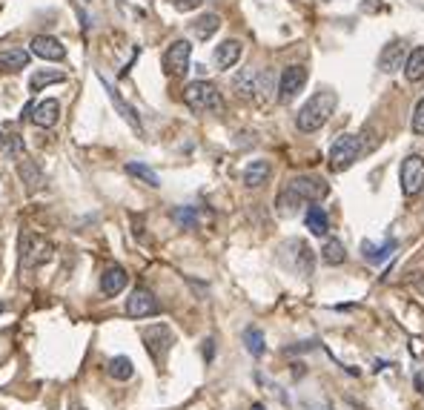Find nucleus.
<instances>
[{
	"label": "nucleus",
	"instance_id": "f257e3e1",
	"mask_svg": "<svg viewBox=\"0 0 424 410\" xmlns=\"http://www.w3.org/2000/svg\"><path fill=\"white\" fill-rule=\"evenodd\" d=\"M329 196V184L318 175H295L278 196V212L281 215H295L298 207L318 204Z\"/></svg>",
	"mask_w": 424,
	"mask_h": 410
},
{
	"label": "nucleus",
	"instance_id": "f03ea898",
	"mask_svg": "<svg viewBox=\"0 0 424 410\" xmlns=\"http://www.w3.org/2000/svg\"><path fill=\"white\" fill-rule=\"evenodd\" d=\"M336 107H339V95H336L333 89H321V92H316L313 98L298 109V115H295V127H298V132H318V129L327 124V120L333 118Z\"/></svg>",
	"mask_w": 424,
	"mask_h": 410
},
{
	"label": "nucleus",
	"instance_id": "7ed1b4c3",
	"mask_svg": "<svg viewBox=\"0 0 424 410\" xmlns=\"http://www.w3.org/2000/svg\"><path fill=\"white\" fill-rule=\"evenodd\" d=\"M184 104L190 107L193 112H206V115L224 109V98H221L218 86L212 84V81H193V84H186L184 86Z\"/></svg>",
	"mask_w": 424,
	"mask_h": 410
},
{
	"label": "nucleus",
	"instance_id": "20e7f679",
	"mask_svg": "<svg viewBox=\"0 0 424 410\" xmlns=\"http://www.w3.org/2000/svg\"><path fill=\"white\" fill-rule=\"evenodd\" d=\"M364 155V141H361V135H341L333 147H329V155H327V166L333 173H344V170H350L352 164H356L359 158Z\"/></svg>",
	"mask_w": 424,
	"mask_h": 410
},
{
	"label": "nucleus",
	"instance_id": "39448f33",
	"mask_svg": "<svg viewBox=\"0 0 424 410\" xmlns=\"http://www.w3.org/2000/svg\"><path fill=\"white\" fill-rule=\"evenodd\" d=\"M52 255H55L52 241H46L43 235H35V232L20 235V267L23 270H38L46 261H52Z\"/></svg>",
	"mask_w": 424,
	"mask_h": 410
},
{
	"label": "nucleus",
	"instance_id": "423d86ee",
	"mask_svg": "<svg viewBox=\"0 0 424 410\" xmlns=\"http://www.w3.org/2000/svg\"><path fill=\"white\" fill-rule=\"evenodd\" d=\"M144 347H147V353L152 356V361L161 368L163 361H167V356H170V350H172V345H175V333H172V327L170 324H149V327H144Z\"/></svg>",
	"mask_w": 424,
	"mask_h": 410
},
{
	"label": "nucleus",
	"instance_id": "0eeeda50",
	"mask_svg": "<svg viewBox=\"0 0 424 410\" xmlns=\"http://www.w3.org/2000/svg\"><path fill=\"white\" fill-rule=\"evenodd\" d=\"M281 261H284L287 267H290L295 276H301V278L313 276V250L304 244L301 238H290L287 244L281 247Z\"/></svg>",
	"mask_w": 424,
	"mask_h": 410
},
{
	"label": "nucleus",
	"instance_id": "6e6552de",
	"mask_svg": "<svg viewBox=\"0 0 424 410\" xmlns=\"http://www.w3.org/2000/svg\"><path fill=\"white\" fill-rule=\"evenodd\" d=\"M307 86V66L293 63L278 75V101L281 104H293L298 95Z\"/></svg>",
	"mask_w": 424,
	"mask_h": 410
},
{
	"label": "nucleus",
	"instance_id": "1a4fd4ad",
	"mask_svg": "<svg viewBox=\"0 0 424 410\" xmlns=\"http://www.w3.org/2000/svg\"><path fill=\"white\" fill-rule=\"evenodd\" d=\"M398 181H402V192L407 198H416L424 189V155L413 152L402 161V170H398Z\"/></svg>",
	"mask_w": 424,
	"mask_h": 410
},
{
	"label": "nucleus",
	"instance_id": "9d476101",
	"mask_svg": "<svg viewBox=\"0 0 424 410\" xmlns=\"http://www.w3.org/2000/svg\"><path fill=\"white\" fill-rule=\"evenodd\" d=\"M190 58H193V43L190 40H172L167 46V52H163V72H167L170 78H181L186 75V69H190Z\"/></svg>",
	"mask_w": 424,
	"mask_h": 410
},
{
	"label": "nucleus",
	"instance_id": "9b49d317",
	"mask_svg": "<svg viewBox=\"0 0 424 410\" xmlns=\"http://www.w3.org/2000/svg\"><path fill=\"white\" fill-rule=\"evenodd\" d=\"M158 313H161V304H158L152 290H147V287H135V290L129 293V299H127V316L129 319H149V316H158Z\"/></svg>",
	"mask_w": 424,
	"mask_h": 410
},
{
	"label": "nucleus",
	"instance_id": "f8f14e48",
	"mask_svg": "<svg viewBox=\"0 0 424 410\" xmlns=\"http://www.w3.org/2000/svg\"><path fill=\"white\" fill-rule=\"evenodd\" d=\"M407 43L405 40H390L384 49L379 52V69L384 72V75H393V72H398V69H405V63H407Z\"/></svg>",
	"mask_w": 424,
	"mask_h": 410
},
{
	"label": "nucleus",
	"instance_id": "ddd939ff",
	"mask_svg": "<svg viewBox=\"0 0 424 410\" xmlns=\"http://www.w3.org/2000/svg\"><path fill=\"white\" fill-rule=\"evenodd\" d=\"M29 46H32V55H38L43 61H63L66 58V46L52 35H35Z\"/></svg>",
	"mask_w": 424,
	"mask_h": 410
},
{
	"label": "nucleus",
	"instance_id": "4468645a",
	"mask_svg": "<svg viewBox=\"0 0 424 410\" xmlns=\"http://www.w3.org/2000/svg\"><path fill=\"white\" fill-rule=\"evenodd\" d=\"M127 284H129V273L121 267V264H109V267L104 270V276H101V293L112 299L117 293H124Z\"/></svg>",
	"mask_w": 424,
	"mask_h": 410
},
{
	"label": "nucleus",
	"instance_id": "2eb2a0df",
	"mask_svg": "<svg viewBox=\"0 0 424 410\" xmlns=\"http://www.w3.org/2000/svg\"><path fill=\"white\" fill-rule=\"evenodd\" d=\"M29 118H32L35 127H40V129H52V127L58 124V118H60V101H55V98L40 101L38 107H32Z\"/></svg>",
	"mask_w": 424,
	"mask_h": 410
},
{
	"label": "nucleus",
	"instance_id": "dca6fc26",
	"mask_svg": "<svg viewBox=\"0 0 424 410\" xmlns=\"http://www.w3.org/2000/svg\"><path fill=\"white\" fill-rule=\"evenodd\" d=\"M241 52H244L241 40L229 38V40H224V43H218V46H215V55H212V61H215V66H218V69H232L235 63L241 61Z\"/></svg>",
	"mask_w": 424,
	"mask_h": 410
},
{
	"label": "nucleus",
	"instance_id": "f3484780",
	"mask_svg": "<svg viewBox=\"0 0 424 410\" xmlns=\"http://www.w3.org/2000/svg\"><path fill=\"white\" fill-rule=\"evenodd\" d=\"M272 175V164L267 158H258V161H250L244 166V187L250 189H258V187H264Z\"/></svg>",
	"mask_w": 424,
	"mask_h": 410
},
{
	"label": "nucleus",
	"instance_id": "a211bd4d",
	"mask_svg": "<svg viewBox=\"0 0 424 410\" xmlns=\"http://www.w3.org/2000/svg\"><path fill=\"white\" fill-rule=\"evenodd\" d=\"M17 175H20L23 184H26V192H38V189L46 187V178H43V173H40V166H38L32 158H26V155L17 161Z\"/></svg>",
	"mask_w": 424,
	"mask_h": 410
},
{
	"label": "nucleus",
	"instance_id": "6ab92c4d",
	"mask_svg": "<svg viewBox=\"0 0 424 410\" xmlns=\"http://www.w3.org/2000/svg\"><path fill=\"white\" fill-rule=\"evenodd\" d=\"M29 58H32L29 49H23V46H12V49L0 52V69L3 72H20V69L29 66Z\"/></svg>",
	"mask_w": 424,
	"mask_h": 410
},
{
	"label": "nucleus",
	"instance_id": "aec40b11",
	"mask_svg": "<svg viewBox=\"0 0 424 410\" xmlns=\"http://www.w3.org/2000/svg\"><path fill=\"white\" fill-rule=\"evenodd\" d=\"M101 84L106 86V92H109V101L115 104V109H117V112H121V118L127 120V124H129V127H132L135 132H140V129H144V127H140V118H138V112H135V107H129V104H127V101L121 98V95H117V89H112V86H109V84H106L104 78H101Z\"/></svg>",
	"mask_w": 424,
	"mask_h": 410
},
{
	"label": "nucleus",
	"instance_id": "412c9836",
	"mask_svg": "<svg viewBox=\"0 0 424 410\" xmlns=\"http://www.w3.org/2000/svg\"><path fill=\"white\" fill-rule=\"evenodd\" d=\"M218 29H221V17H218L215 12H206V15H201V17H195V20L190 23V32H193L198 40H209Z\"/></svg>",
	"mask_w": 424,
	"mask_h": 410
},
{
	"label": "nucleus",
	"instance_id": "4be33fe9",
	"mask_svg": "<svg viewBox=\"0 0 424 410\" xmlns=\"http://www.w3.org/2000/svg\"><path fill=\"white\" fill-rule=\"evenodd\" d=\"M232 86L238 92V98H255L258 92V69H241L238 75L232 78Z\"/></svg>",
	"mask_w": 424,
	"mask_h": 410
},
{
	"label": "nucleus",
	"instance_id": "5701e85b",
	"mask_svg": "<svg viewBox=\"0 0 424 410\" xmlns=\"http://www.w3.org/2000/svg\"><path fill=\"white\" fill-rule=\"evenodd\" d=\"M321 261L327 264V267H339V264L347 261V247L339 238H327L324 247H321Z\"/></svg>",
	"mask_w": 424,
	"mask_h": 410
},
{
	"label": "nucleus",
	"instance_id": "b1692460",
	"mask_svg": "<svg viewBox=\"0 0 424 410\" xmlns=\"http://www.w3.org/2000/svg\"><path fill=\"white\" fill-rule=\"evenodd\" d=\"M405 78L410 84H424V46L413 49L407 55V63H405Z\"/></svg>",
	"mask_w": 424,
	"mask_h": 410
},
{
	"label": "nucleus",
	"instance_id": "393cba45",
	"mask_svg": "<svg viewBox=\"0 0 424 410\" xmlns=\"http://www.w3.org/2000/svg\"><path fill=\"white\" fill-rule=\"evenodd\" d=\"M304 224H307V230H310L313 235H327V230H329L327 212H324L321 207H316V204L307 207V215H304Z\"/></svg>",
	"mask_w": 424,
	"mask_h": 410
},
{
	"label": "nucleus",
	"instance_id": "a878e982",
	"mask_svg": "<svg viewBox=\"0 0 424 410\" xmlns=\"http://www.w3.org/2000/svg\"><path fill=\"white\" fill-rule=\"evenodd\" d=\"M109 376L117 379V381H129V379L135 376L132 358H127V356H115V358L109 361Z\"/></svg>",
	"mask_w": 424,
	"mask_h": 410
},
{
	"label": "nucleus",
	"instance_id": "bb28decb",
	"mask_svg": "<svg viewBox=\"0 0 424 410\" xmlns=\"http://www.w3.org/2000/svg\"><path fill=\"white\" fill-rule=\"evenodd\" d=\"M66 81V75H63V72H52V69H40V72H35V75H32V81H29V89L32 92H40L43 86H52V84H63Z\"/></svg>",
	"mask_w": 424,
	"mask_h": 410
},
{
	"label": "nucleus",
	"instance_id": "cd10ccee",
	"mask_svg": "<svg viewBox=\"0 0 424 410\" xmlns=\"http://www.w3.org/2000/svg\"><path fill=\"white\" fill-rule=\"evenodd\" d=\"M361 250H364V258H367L370 264H382V261H387L390 253L396 250V241H387V244H382V247H373L370 241H364Z\"/></svg>",
	"mask_w": 424,
	"mask_h": 410
},
{
	"label": "nucleus",
	"instance_id": "c85d7f7f",
	"mask_svg": "<svg viewBox=\"0 0 424 410\" xmlns=\"http://www.w3.org/2000/svg\"><path fill=\"white\" fill-rule=\"evenodd\" d=\"M275 81V75L270 69H264V72H258V92H255V101H270L272 98V92H278V86L272 84Z\"/></svg>",
	"mask_w": 424,
	"mask_h": 410
},
{
	"label": "nucleus",
	"instance_id": "c756f323",
	"mask_svg": "<svg viewBox=\"0 0 424 410\" xmlns=\"http://www.w3.org/2000/svg\"><path fill=\"white\" fill-rule=\"evenodd\" d=\"M244 345H247V350H250V356H264V350H267V345H264V333L258 330V327H247L244 330Z\"/></svg>",
	"mask_w": 424,
	"mask_h": 410
},
{
	"label": "nucleus",
	"instance_id": "7c9ffc66",
	"mask_svg": "<svg viewBox=\"0 0 424 410\" xmlns=\"http://www.w3.org/2000/svg\"><path fill=\"white\" fill-rule=\"evenodd\" d=\"M127 173H129V175H135V178H140V181L149 184V187H161L158 173H155V170H149L147 164H135V161H129V164H127Z\"/></svg>",
	"mask_w": 424,
	"mask_h": 410
},
{
	"label": "nucleus",
	"instance_id": "2f4dec72",
	"mask_svg": "<svg viewBox=\"0 0 424 410\" xmlns=\"http://www.w3.org/2000/svg\"><path fill=\"white\" fill-rule=\"evenodd\" d=\"M3 152H6V158H12V161H20L23 158V138L20 135H9L6 141H3Z\"/></svg>",
	"mask_w": 424,
	"mask_h": 410
},
{
	"label": "nucleus",
	"instance_id": "473e14b6",
	"mask_svg": "<svg viewBox=\"0 0 424 410\" xmlns=\"http://www.w3.org/2000/svg\"><path fill=\"white\" fill-rule=\"evenodd\" d=\"M410 127H413L416 135H424V98H418L416 107H413V120H410Z\"/></svg>",
	"mask_w": 424,
	"mask_h": 410
},
{
	"label": "nucleus",
	"instance_id": "72a5a7b5",
	"mask_svg": "<svg viewBox=\"0 0 424 410\" xmlns=\"http://www.w3.org/2000/svg\"><path fill=\"white\" fill-rule=\"evenodd\" d=\"M175 221H178V224H184V227H195V210H193V207L175 210Z\"/></svg>",
	"mask_w": 424,
	"mask_h": 410
},
{
	"label": "nucleus",
	"instance_id": "f704fd0d",
	"mask_svg": "<svg viewBox=\"0 0 424 410\" xmlns=\"http://www.w3.org/2000/svg\"><path fill=\"white\" fill-rule=\"evenodd\" d=\"M204 3V0H172V6L178 9V12H193V9H198Z\"/></svg>",
	"mask_w": 424,
	"mask_h": 410
},
{
	"label": "nucleus",
	"instance_id": "c9c22d12",
	"mask_svg": "<svg viewBox=\"0 0 424 410\" xmlns=\"http://www.w3.org/2000/svg\"><path fill=\"white\" fill-rule=\"evenodd\" d=\"M250 410H267V407H264V404H261V402H255V404H252V407H250Z\"/></svg>",
	"mask_w": 424,
	"mask_h": 410
},
{
	"label": "nucleus",
	"instance_id": "e433bc0d",
	"mask_svg": "<svg viewBox=\"0 0 424 410\" xmlns=\"http://www.w3.org/2000/svg\"><path fill=\"white\" fill-rule=\"evenodd\" d=\"M72 410H86V407H81V404H72Z\"/></svg>",
	"mask_w": 424,
	"mask_h": 410
},
{
	"label": "nucleus",
	"instance_id": "4c0bfd02",
	"mask_svg": "<svg viewBox=\"0 0 424 410\" xmlns=\"http://www.w3.org/2000/svg\"><path fill=\"white\" fill-rule=\"evenodd\" d=\"M3 310H6V304H3V301H0V313H3Z\"/></svg>",
	"mask_w": 424,
	"mask_h": 410
},
{
	"label": "nucleus",
	"instance_id": "58836bf2",
	"mask_svg": "<svg viewBox=\"0 0 424 410\" xmlns=\"http://www.w3.org/2000/svg\"><path fill=\"white\" fill-rule=\"evenodd\" d=\"M3 141H6V138H3V132H0V143H3Z\"/></svg>",
	"mask_w": 424,
	"mask_h": 410
}]
</instances>
